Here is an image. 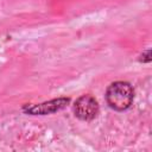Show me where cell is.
<instances>
[{
	"instance_id": "obj_1",
	"label": "cell",
	"mask_w": 152,
	"mask_h": 152,
	"mask_svg": "<svg viewBox=\"0 0 152 152\" xmlns=\"http://www.w3.org/2000/svg\"><path fill=\"white\" fill-rule=\"evenodd\" d=\"M134 100V89L131 83L125 81H116L108 86L106 90V102L107 104L116 110L124 112L128 109Z\"/></svg>"
},
{
	"instance_id": "obj_2",
	"label": "cell",
	"mask_w": 152,
	"mask_h": 152,
	"mask_svg": "<svg viewBox=\"0 0 152 152\" xmlns=\"http://www.w3.org/2000/svg\"><path fill=\"white\" fill-rule=\"evenodd\" d=\"M74 113L82 121H91L99 114V103L94 96L89 94L82 95L74 103Z\"/></svg>"
},
{
	"instance_id": "obj_3",
	"label": "cell",
	"mask_w": 152,
	"mask_h": 152,
	"mask_svg": "<svg viewBox=\"0 0 152 152\" xmlns=\"http://www.w3.org/2000/svg\"><path fill=\"white\" fill-rule=\"evenodd\" d=\"M69 102H70L69 97H58L38 104H26L23 107V110L26 114H31V115H48L62 110L69 104Z\"/></svg>"
},
{
	"instance_id": "obj_4",
	"label": "cell",
	"mask_w": 152,
	"mask_h": 152,
	"mask_svg": "<svg viewBox=\"0 0 152 152\" xmlns=\"http://www.w3.org/2000/svg\"><path fill=\"white\" fill-rule=\"evenodd\" d=\"M152 61V57H151V49H147L146 51H144L140 57H139V62L141 63H150Z\"/></svg>"
}]
</instances>
